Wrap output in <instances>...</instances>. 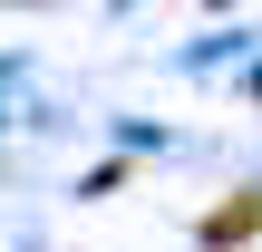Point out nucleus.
<instances>
[{"instance_id": "nucleus-1", "label": "nucleus", "mask_w": 262, "mask_h": 252, "mask_svg": "<svg viewBox=\"0 0 262 252\" xmlns=\"http://www.w3.org/2000/svg\"><path fill=\"white\" fill-rule=\"evenodd\" d=\"M253 233H262V194H224V204L194 223V243H204V252H233V243H253Z\"/></svg>"}]
</instances>
